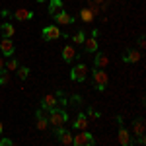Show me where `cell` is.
Here are the masks:
<instances>
[{
  "label": "cell",
  "mask_w": 146,
  "mask_h": 146,
  "mask_svg": "<svg viewBox=\"0 0 146 146\" xmlns=\"http://www.w3.org/2000/svg\"><path fill=\"white\" fill-rule=\"evenodd\" d=\"M72 127H74L76 131H84V129H88V115L80 113L78 117L74 119V123H72Z\"/></svg>",
  "instance_id": "cell-11"
},
{
  "label": "cell",
  "mask_w": 146,
  "mask_h": 146,
  "mask_svg": "<svg viewBox=\"0 0 146 146\" xmlns=\"http://www.w3.org/2000/svg\"><path fill=\"white\" fill-rule=\"evenodd\" d=\"M142 58V55L138 53V51H135V49H131V51H127L123 56V62H127V64H131V62H138Z\"/></svg>",
  "instance_id": "cell-12"
},
{
  "label": "cell",
  "mask_w": 146,
  "mask_h": 146,
  "mask_svg": "<svg viewBox=\"0 0 146 146\" xmlns=\"http://www.w3.org/2000/svg\"><path fill=\"white\" fill-rule=\"evenodd\" d=\"M88 78V66L86 64H76V66L70 70V80H74V82H84V80Z\"/></svg>",
  "instance_id": "cell-3"
},
{
  "label": "cell",
  "mask_w": 146,
  "mask_h": 146,
  "mask_svg": "<svg viewBox=\"0 0 146 146\" xmlns=\"http://www.w3.org/2000/svg\"><path fill=\"white\" fill-rule=\"evenodd\" d=\"M82 45H84V49H86V53H98V49H100L96 37H88V39H84Z\"/></svg>",
  "instance_id": "cell-10"
},
{
  "label": "cell",
  "mask_w": 146,
  "mask_h": 146,
  "mask_svg": "<svg viewBox=\"0 0 146 146\" xmlns=\"http://www.w3.org/2000/svg\"><path fill=\"white\" fill-rule=\"evenodd\" d=\"M18 76H20V80H25L29 76V68L27 66H18Z\"/></svg>",
  "instance_id": "cell-25"
},
{
  "label": "cell",
  "mask_w": 146,
  "mask_h": 146,
  "mask_svg": "<svg viewBox=\"0 0 146 146\" xmlns=\"http://www.w3.org/2000/svg\"><path fill=\"white\" fill-rule=\"evenodd\" d=\"M133 131H135V135H144V119L142 117L133 121Z\"/></svg>",
  "instance_id": "cell-18"
},
{
  "label": "cell",
  "mask_w": 146,
  "mask_h": 146,
  "mask_svg": "<svg viewBox=\"0 0 146 146\" xmlns=\"http://www.w3.org/2000/svg\"><path fill=\"white\" fill-rule=\"evenodd\" d=\"M14 18L20 20V22H25V20H31V18H33V12L25 10V8H18V10L14 12Z\"/></svg>",
  "instance_id": "cell-14"
},
{
  "label": "cell",
  "mask_w": 146,
  "mask_h": 146,
  "mask_svg": "<svg viewBox=\"0 0 146 146\" xmlns=\"http://www.w3.org/2000/svg\"><path fill=\"white\" fill-rule=\"evenodd\" d=\"M0 31H2V37H12V35L16 33V27H14L12 23L4 22V23H2V27H0Z\"/></svg>",
  "instance_id": "cell-19"
},
{
  "label": "cell",
  "mask_w": 146,
  "mask_h": 146,
  "mask_svg": "<svg viewBox=\"0 0 146 146\" xmlns=\"http://www.w3.org/2000/svg\"><path fill=\"white\" fill-rule=\"evenodd\" d=\"M88 113H90L94 119H100V113H98V111H94V109H88Z\"/></svg>",
  "instance_id": "cell-28"
},
{
  "label": "cell",
  "mask_w": 146,
  "mask_h": 146,
  "mask_svg": "<svg viewBox=\"0 0 146 146\" xmlns=\"http://www.w3.org/2000/svg\"><path fill=\"white\" fill-rule=\"evenodd\" d=\"M94 142H96V140H94V136H92L86 129H84V131H80L76 136H72V144H76V146H92Z\"/></svg>",
  "instance_id": "cell-2"
},
{
  "label": "cell",
  "mask_w": 146,
  "mask_h": 146,
  "mask_svg": "<svg viewBox=\"0 0 146 146\" xmlns=\"http://www.w3.org/2000/svg\"><path fill=\"white\" fill-rule=\"evenodd\" d=\"M37 2H47V0H37Z\"/></svg>",
  "instance_id": "cell-31"
},
{
  "label": "cell",
  "mask_w": 146,
  "mask_h": 146,
  "mask_svg": "<svg viewBox=\"0 0 146 146\" xmlns=\"http://www.w3.org/2000/svg\"><path fill=\"white\" fill-rule=\"evenodd\" d=\"M4 68V60H2V55H0V70Z\"/></svg>",
  "instance_id": "cell-29"
},
{
  "label": "cell",
  "mask_w": 146,
  "mask_h": 146,
  "mask_svg": "<svg viewBox=\"0 0 146 146\" xmlns=\"http://www.w3.org/2000/svg\"><path fill=\"white\" fill-rule=\"evenodd\" d=\"M146 142V138H144V135H138V138L135 140V144H144Z\"/></svg>",
  "instance_id": "cell-27"
},
{
  "label": "cell",
  "mask_w": 146,
  "mask_h": 146,
  "mask_svg": "<svg viewBox=\"0 0 146 146\" xmlns=\"http://www.w3.org/2000/svg\"><path fill=\"white\" fill-rule=\"evenodd\" d=\"M18 66H20V62H18V58H14V56H8V60L4 62V68H6L8 72H12V70H18Z\"/></svg>",
  "instance_id": "cell-20"
},
{
  "label": "cell",
  "mask_w": 146,
  "mask_h": 146,
  "mask_svg": "<svg viewBox=\"0 0 146 146\" xmlns=\"http://www.w3.org/2000/svg\"><path fill=\"white\" fill-rule=\"evenodd\" d=\"M8 84H10V72L6 68H2L0 70V86H8Z\"/></svg>",
  "instance_id": "cell-21"
},
{
  "label": "cell",
  "mask_w": 146,
  "mask_h": 146,
  "mask_svg": "<svg viewBox=\"0 0 146 146\" xmlns=\"http://www.w3.org/2000/svg\"><path fill=\"white\" fill-rule=\"evenodd\" d=\"M0 55H4V56H12L14 55L12 37H2V39H0Z\"/></svg>",
  "instance_id": "cell-7"
},
{
  "label": "cell",
  "mask_w": 146,
  "mask_h": 146,
  "mask_svg": "<svg viewBox=\"0 0 146 146\" xmlns=\"http://www.w3.org/2000/svg\"><path fill=\"white\" fill-rule=\"evenodd\" d=\"M41 107H43V109H53V107H56V96H53V94L43 96V100H41Z\"/></svg>",
  "instance_id": "cell-13"
},
{
  "label": "cell",
  "mask_w": 146,
  "mask_h": 146,
  "mask_svg": "<svg viewBox=\"0 0 146 146\" xmlns=\"http://www.w3.org/2000/svg\"><path fill=\"white\" fill-rule=\"evenodd\" d=\"M92 76H94V84H96V88H98L100 92H103L105 88H107V80H109V78H107V74H105L101 68H96Z\"/></svg>",
  "instance_id": "cell-4"
},
{
  "label": "cell",
  "mask_w": 146,
  "mask_h": 146,
  "mask_svg": "<svg viewBox=\"0 0 146 146\" xmlns=\"http://www.w3.org/2000/svg\"><path fill=\"white\" fill-rule=\"evenodd\" d=\"M0 146H12V138L0 135Z\"/></svg>",
  "instance_id": "cell-26"
},
{
  "label": "cell",
  "mask_w": 146,
  "mask_h": 146,
  "mask_svg": "<svg viewBox=\"0 0 146 146\" xmlns=\"http://www.w3.org/2000/svg\"><path fill=\"white\" fill-rule=\"evenodd\" d=\"M62 58H64V62H72V60L76 58V51H74L72 45H66L62 49Z\"/></svg>",
  "instance_id": "cell-16"
},
{
  "label": "cell",
  "mask_w": 146,
  "mask_h": 146,
  "mask_svg": "<svg viewBox=\"0 0 146 146\" xmlns=\"http://www.w3.org/2000/svg\"><path fill=\"white\" fill-rule=\"evenodd\" d=\"M64 10V4H62V0H51L49 2V14L51 16H56L58 12Z\"/></svg>",
  "instance_id": "cell-15"
},
{
  "label": "cell",
  "mask_w": 146,
  "mask_h": 146,
  "mask_svg": "<svg viewBox=\"0 0 146 146\" xmlns=\"http://www.w3.org/2000/svg\"><path fill=\"white\" fill-rule=\"evenodd\" d=\"M60 37H62V33L56 25H45L43 27V39L45 41H55V39H60Z\"/></svg>",
  "instance_id": "cell-5"
},
{
  "label": "cell",
  "mask_w": 146,
  "mask_h": 146,
  "mask_svg": "<svg viewBox=\"0 0 146 146\" xmlns=\"http://www.w3.org/2000/svg\"><path fill=\"white\" fill-rule=\"evenodd\" d=\"M80 16H82L84 22H92V20H94V12H92L90 8H84V10L80 12Z\"/></svg>",
  "instance_id": "cell-22"
},
{
  "label": "cell",
  "mask_w": 146,
  "mask_h": 146,
  "mask_svg": "<svg viewBox=\"0 0 146 146\" xmlns=\"http://www.w3.org/2000/svg\"><path fill=\"white\" fill-rule=\"evenodd\" d=\"M47 127H49L47 117H37V129H39V131H45Z\"/></svg>",
  "instance_id": "cell-24"
},
{
  "label": "cell",
  "mask_w": 146,
  "mask_h": 146,
  "mask_svg": "<svg viewBox=\"0 0 146 146\" xmlns=\"http://www.w3.org/2000/svg\"><path fill=\"white\" fill-rule=\"evenodd\" d=\"M2 131H4V125H2V121H0V135H2Z\"/></svg>",
  "instance_id": "cell-30"
},
{
  "label": "cell",
  "mask_w": 146,
  "mask_h": 146,
  "mask_svg": "<svg viewBox=\"0 0 146 146\" xmlns=\"http://www.w3.org/2000/svg\"><path fill=\"white\" fill-rule=\"evenodd\" d=\"M55 135L58 136V142L60 144H64V146L72 144V133L66 131L64 127H55Z\"/></svg>",
  "instance_id": "cell-6"
},
{
  "label": "cell",
  "mask_w": 146,
  "mask_h": 146,
  "mask_svg": "<svg viewBox=\"0 0 146 146\" xmlns=\"http://www.w3.org/2000/svg\"><path fill=\"white\" fill-rule=\"evenodd\" d=\"M47 121H49V125H53V127H64V123L68 121V113L64 111V109L53 107V109H49Z\"/></svg>",
  "instance_id": "cell-1"
},
{
  "label": "cell",
  "mask_w": 146,
  "mask_h": 146,
  "mask_svg": "<svg viewBox=\"0 0 146 146\" xmlns=\"http://www.w3.org/2000/svg\"><path fill=\"white\" fill-rule=\"evenodd\" d=\"M84 39H86V33H84L82 29H80L78 33H76V35H74V37H72V41H74L76 45H82V43H84Z\"/></svg>",
  "instance_id": "cell-23"
},
{
  "label": "cell",
  "mask_w": 146,
  "mask_h": 146,
  "mask_svg": "<svg viewBox=\"0 0 146 146\" xmlns=\"http://www.w3.org/2000/svg\"><path fill=\"white\" fill-rule=\"evenodd\" d=\"M119 144H123V146H131V144H135V140L131 138L129 131H127L125 127H119Z\"/></svg>",
  "instance_id": "cell-8"
},
{
  "label": "cell",
  "mask_w": 146,
  "mask_h": 146,
  "mask_svg": "<svg viewBox=\"0 0 146 146\" xmlns=\"http://www.w3.org/2000/svg\"><path fill=\"white\" fill-rule=\"evenodd\" d=\"M53 18H55V22H56V23H60V25H68V23L74 22V18H72V16H70L68 12H64V10L58 12L56 16H53Z\"/></svg>",
  "instance_id": "cell-9"
},
{
  "label": "cell",
  "mask_w": 146,
  "mask_h": 146,
  "mask_svg": "<svg viewBox=\"0 0 146 146\" xmlns=\"http://www.w3.org/2000/svg\"><path fill=\"white\" fill-rule=\"evenodd\" d=\"M94 64H96V68H105L107 64H109V58H107V55H103V53H98Z\"/></svg>",
  "instance_id": "cell-17"
}]
</instances>
